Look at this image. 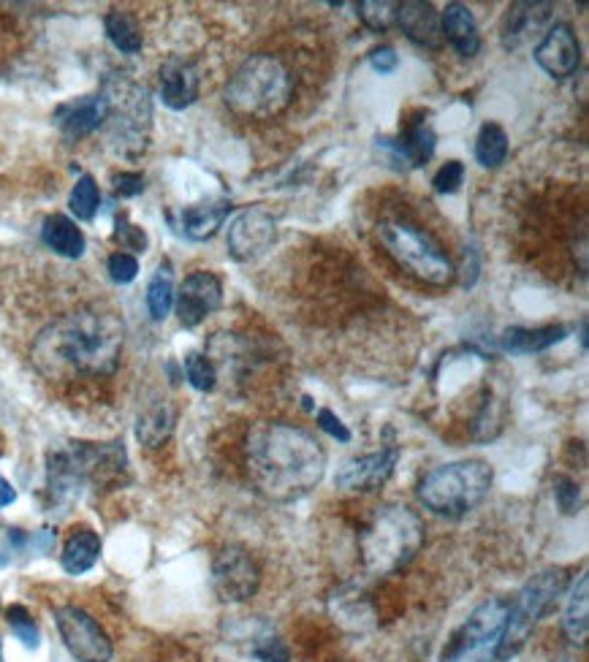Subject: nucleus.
Returning <instances> with one entry per match:
<instances>
[{
  "label": "nucleus",
  "instance_id": "obj_38",
  "mask_svg": "<svg viewBox=\"0 0 589 662\" xmlns=\"http://www.w3.org/2000/svg\"><path fill=\"white\" fill-rule=\"evenodd\" d=\"M253 657L261 662H288V646L280 638H264L253 646Z\"/></svg>",
  "mask_w": 589,
  "mask_h": 662
},
{
  "label": "nucleus",
  "instance_id": "obj_5",
  "mask_svg": "<svg viewBox=\"0 0 589 662\" xmlns=\"http://www.w3.org/2000/svg\"><path fill=\"white\" fill-rule=\"evenodd\" d=\"M492 489V467L481 459H465L435 467L418 483V500L424 508L459 519L475 511Z\"/></svg>",
  "mask_w": 589,
  "mask_h": 662
},
{
  "label": "nucleus",
  "instance_id": "obj_31",
  "mask_svg": "<svg viewBox=\"0 0 589 662\" xmlns=\"http://www.w3.org/2000/svg\"><path fill=\"white\" fill-rule=\"evenodd\" d=\"M397 6L391 0H361L359 17L372 33H386L397 22Z\"/></svg>",
  "mask_w": 589,
  "mask_h": 662
},
{
  "label": "nucleus",
  "instance_id": "obj_27",
  "mask_svg": "<svg viewBox=\"0 0 589 662\" xmlns=\"http://www.w3.org/2000/svg\"><path fill=\"white\" fill-rule=\"evenodd\" d=\"M104 28H106V36H109V41H112L114 47L120 49L123 55H136V52H142L144 36H142V28H139V22H136L133 14H128V11H120V9L109 11L104 19Z\"/></svg>",
  "mask_w": 589,
  "mask_h": 662
},
{
  "label": "nucleus",
  "instance_id": "obj_10",
  "mask_svg": "<svg viewBox=\"0 0 589 662\" xmlns=\"http://www.w3.org/2000/svg\"><path fill=\"white\" fill-rule=\"evenodd\" d=\"M57 630L71 654L79 662H109L112 660V641L101 630L93 616L76 606H63L55 611Z\"/></svg>",
  "mask_w": 589,
  "mask_h": 662
},
{
  "label": "nucleus",
  "instance_id": "obj_9",
  "mask_svg": "<svg viewBox=\"0 0 589 662\" xmlns=\"http://www.w3.org/2000/svg\"><path fill=\"white\" fill-rule=\"evenodd\" d=\"M212 587L223 603H247L261 587V568L250 551L242 546H226L212 562Z\"/></svg>",
  "mask_w": 589,
  "mask_h": 662
},
{
  "label": "nucleus",
  "instance_id": "obj_19",
  "mask_svg": "<svg viewBox=\"0 0 589 662\" xmlns=\"http://www.w3.org/2000/svg\"><path fill=\"white\" fill-rule=\"evenodd\" d=\"M440 30H443V38L462 57L478 55V49H481L478 22L465 3H448L446 11L440 14Z\"/></svg>",
  "mask_w": 589,
  "mask_h": 662
},
{
  "label": "nucleus",
  "instance_id": "obj_39",
  "mask_svg": "<svg viewBox=\"0 0 589 662\" xmlns=\"http://www.w3.org/2000/svg\"><path fill=\"white\" fill-rule=\"evenodd\" d=\"M114 193L123 196V199H131V196H139L144 190V177L139 171H120L114 174Z\"/></svg>",
  "mask_w": 589,
  "mask_h": 662
},
{
  "label": "nucleus",
  "instance_id": "obj_25",
  "mask_svg": "<svg viewBox=\"0 0 589 662\" xmlns=\"http://www.w3.org/2000/svg\"><path fill=\"white\" fill-rule=\"evenodd\" d=\"M562 630L570 644L584 646L589 633V578L587 573H581L573 595H570L568 606H565V616H562Z\"/></svg>",
  "mask_w": 589,
  "mask_h": 662
},
{
  "label": "nucleus",
  "instance_id": "obj_24",
  "mask_svg": "<svg viewBox=\"0 0 589 662\" xmlns=\"http://www.w3.org/2000/svg\"><path fill=\"white\" fill-rule=\"evenodd\" d=\"M41 239L47 242L49 250H55L57 256L63 258H82L87 247L82 228L66 215H49L41 226Z\"/></svg>",
  "mask_w": 589,
  "mask_h": 662
},
{
  "label": "nucleus",
  "instance_id": "obj_23",
  "mask_svg": "<svg viewBox=\"0 0 589 662\" xmlns=\"http://www.w3.org/2000/svg\"><path fill=\"white\" fill-rule=\"evenodd\" d=\"M551 3H513L503 22V44L519 47L532 30H538L549 17Z\"/></svg>",
  "mask_w": 589,
  "mask_h": 662
},
{
  "label": "nucleus",
  "instance_id": "obj_41",
  "mask_svg": "<svg viewBox=\"0 0 589 662\" xmlns=\"http://www.w3.org/2000/svg\"><path fill=\"white\" fill-rule=\"evenodd\" d=\"M370 66L375 68V71H378L380 76L394 74V71H397V66H399L397 52H394V49H391V47L372 49V52H370Z\"/></svg>",
  "mask_w": 589,
  "mask_h": 662
},
{
  "label": "nucleus",
  "instance_id": "obj_2",
  "mask_svg": "<svg viewBox=\"0 0 589 662\" xmlns=\"http://www.w3.org/2000/svg\"><path fill=\"white\" fill-rule=\"evenodd\" d=\"M326 473V451L310 432L294 424L264 421L247 435V475L258 492L275 502L310 494Z\"/></svg>",
  "mask_w": 589,
  "mask_h": 662
},
{
  "label": "nucleus",
  "instance_id": "obj_22",
  "mask_svg": "<svg viewBox=\"0 0 589 662\" xmlns=\"http://www.w3.org/2000/svg\"><path fill=\"white\" fill-rule=\"evenodd\" d=\"M174 421H177V413L171 407L169 399H158V402H150L139 413V421H136V437L144 448H158L161 443H166L174 429Z\"/></svg>",
  "mask_w": 589,
  "mask_h": 662
},
{
  "label": "nucleus",
  "instance_id": "obj_26",
  "mask_svg": "<svg viewBox=\"0 0 589 662\" xmlns=\"http://www.w3.org/2000/svg\"><path fill=\"white\" fill-rule=\"evenodd\" d=\"M101 557V538L93 530H76L63 546V570L68 576H82Z\"/></svg>",
  "mask_w": 589,
  "mask_h": 662
},
{
  "label": "nucleus",
  "instance_id": "obj_35",
  "mask_svg": "<svg viewBox=\"0 0 589 662\" xmlns=\"http://www.w3.org/2000/svg\"><path fill=\"white\" fill-rule=\"evenodd\" d=\"M114 239H117V242H120L123 247H128V250H136V253H144V250H147V234H144L139 226L128 223V218H125V215H120V218H117Z\"/></svg>",
  "mask_w": 589,
  "mask_h": 662
},
{
  "label": "nucleus",
  "instance_id": "obj_30",
  "mask_svg": "<svg viewBox=\"0 0 589 662\" xmlns=\"http://www.w3.org/2000/svg\"><path fill=\"white\" fill-rule=\"evenodd\" d=\"M98 204H101V190H98L93 177L90 174L79 177L74 190H71V196H68V207L76 215V220L90 223L95 218V212H98Z\"/></svg>",
  "mask_w": 589,
  "mask_h": 662
},
{
  "label": "nucleus",
  "instance_id": "obj_43",
  "mask_svg": "<svg viewBox=\"0 0 589 662\" xmlns=\"http://www.w3.org/2000/svg\"><path fill=\"white\" fill-rule=\"evenodd\" d=\"M3 562H6V559H3V554H0V565H3Z\"/></svg>",
  "mask_w": 589,
  "mask_h": 662
},
{
  "label": "nucleus",
  "instance_id": "obj_37",
  "mask_svg": "<svg viewBox=\"0 0 589 662\" xmlns=\"http://www.w3.org/2000/svg\"><path fill=\"white\" fill-rule=\"evenodd\" d=\"M554 497H557V505H560L562 513H576V508H579V486L570 478H557L554 481Z\"/></svg>",
  "mask_w": 589,
  "mask_h": 662
},
{
  "label": "nucleus",
  "instance_id": "obj_11",
  "mask_svg": "<svg viewBox=\"0 0 589 662\" xmlns=\"http://www.w3.org/2000/svg\"><path fill=\"white\" fill-rule=\"evenodd\" d=\"M277 228L275 220L264 209H245L228 226V253L237 258L239 264H250L264 256L269 247L275 245Z\"/></svg>",
  "mask_w": 589,
  "mask_h": 662
},
{
  "label": "nucleus",
  "instance_id": "obj_6",
  "mask_svg": "<svg viewBox=\"0 0 589 662\" xmlns=\"http://www.w3.org/2000/svg\"><path fill=\"white\" fill-rule=\"evenodd\" d=\"M380 245L386 247L399 266H405L410 275L427 285H448L454 280V264L437 245V239L418 226L405 220H380Z\"/></svg>",
  "mask_w": 589,
  "mask_h": 662
},
{
  "label": "nucleus",
  "instance_id": "obj_12",
  "mask_svg": "<svg viewBox=\"0 0 589 662\" xmlns=\"http://www.w3.org/2000/svg\"><path fill=\"white\" fill-rule=\"evenodd\" d=\"M223 302V285L212 272H193L182 280L180 291L174 294L177 318L185 329L199 326L207 315H212Z\"/></svg>",
  "mask_w": 589,
  "mask_h": 662
},
{
  "label": "nucleus",
  "instance_id": "obj_16",
  "mask_svg": "<svg viewBox=\"0 0 589 662\" xmlns=\"http://www.w3.org/2000/svg\"><path fill=\"white\" fill-rule=\"evenodd\" d=\"M109 120V101L104 93L82 95L71 104H63L55 112V123L66 139H85Z\"/></svg>",
  "mask_w": 589,
  "mask_h": 662
},
{
  "label": "nucleus",
  "instance_id": "obj_40",
  "mask_svg": "<svg viewBox=\"0 0 589 662\" xmlns=\"http://www.w3.org/2000/svg\"><path fill=\"white\" fill-rule=\"evenodd\" d=\"M318 426H321L326 435H332L334 440H340V443H351V429L342 424L340 416H334L332 410H318Z\"/></svg>",
  "mask_w": 589,
  "mask_h": 662
},
{
  "label": "nucleus",
  "instance_id": "obj_13",
  "mask_svg": "<svg viewBox=\"0 0 589 662\" xmlns=\"http://www.w3.org/2000/svg\"><path fill=\"white\" fill-rule=\"evenodd\" d=\"M397 462L399 448H383L378 454L356 456V459H348L337 470L334 483L340 489H348V492H375V489H380L383 483L389 481Z\"/></svg>",
  "mask_w": 589,
  "mask_h": 662
},
{
  "label": "nucleus",
  "instance_id": "obj_17",
  "mask_svg": "<svg viewBox=\"0 0 589 662\" xmlns=\"http://www.w3.org/2000/svg\"><path fill=\"white\" fill-rule=\"evenodd\" d=\"M199 85V68L185 57H169L161 66V98L174 112L188 109L199 98Z\"/></svg>",
  "mask_w": 589,
  "mask_h": 662
},
{
  "label": "nucleus",
  "instance_id": "obj_3",
  "mask_svg": "<svg viewBox=\"0 0 589 662\" xmlns=\"http://www.w3.org/2000/svg\"><path fill=\"white\" fill-rule=\"evenodd\" d=\"M424 546V524L405 505H383L359 535L361 565L370 576H391Z\"/></svg>",
  "mask_w": 589,
  "mask_h": 662
},
{
  "label": "nucleus",
  "instance_id": "obj_32",
  "mask_svg": "<svg viewBox=\"0 0 589 662\" xmlns=\"http://www.w3.org/2000/svg\"><path fill=\"white\" fill-rule=\"evenodd\" d=\"M185 375H188L190 386L196 391H212L218 386V369H215L207 353H188L185 356Z\"/></svg>",
  "mask_w": 589,
  "mask_h": 662
},
{
  "label": "nucleus",
  "instance_id": "obj_1",
  "mask_svg": "<svg viewBox=\"0 0 589 662\" xmlns=\"http://www.w3.org/2000/svg\"><path fill=\"white\" fill-rule=\"evenodd\" d=\"M125 326L104 307H79L38 331L33 364L49 380L106 378L117 369Z\"/></svg>",
  "mask_w": 589,
  "mask_h": 662
},
{
  "label": "nucleus",
  "instance_id": "obj_33",
  "mask_svg": "<svg viewBox=\"0 0 589 662\" xmlns=\"http://www.w3.org/2000/svg\"><path fill=\"white\" fill-rule=\"evenodd\" d=\"M6 619H9L11 630L17 635L22 644L28 646V649H36L38 646V627L33 625V619H30L28 608L25 606H11L6 611Z\"/></svg>",
  "mask_w": 589,
  "mask_h": 662
},
{
  "label": "nucleus",
  "instance_id": "obj_14",
  "mask_svg": "<svg viewBox=\"0 0 589 662\" xmlns=\"http://www.w3.org/2000/svg\"><path fill=\"white\" fill-rule=\"evenodd\" d=\"M535 63L554 79H568L576 74L581 63V47L573 28L560 22L546 30L543 41L535 47Z\"/></svg>",
  "mask_w": 589,
  "mask_h": 662
},
{
  "label": "nucleus",
  "instance_id": "obj_20",
  "mask_svg": "<svg viewBox=\"0 0 589 662\" xmlns=\"http://www.w3.org/2000/svg\"><path fill=\"white\" fill-rule=\"evenodd\" d=\"M228 212H231V201L226 199L185 207L180 212V231L193 242H204V239L218 234V228L226 223Z\"/></svg>",
  "mask_w": 589,
  "mask_h": 662
},
{
  "label": "nucleus",
  "instance_id": "obj_28",
  "mask_svg": "<svg viewBox=\"0 0 589 662\" xmlns=\"http://www.w3.org/2000/svg\"><path fill=\"white\" fill-rule=\"evenodd\" d=\"M508 158V136L497 123L481 125L478 139H475V161L484 169H497Z\"/></svg>",
  "mask_w": 589,
  "mask_h": 662
},
{
  "label": "nucleus",
  "instance_id": "obj_4",
  "mask_svg": "<svg viewBox=\"0 0 589 662\" xmlns=\"http://www.w3.org/2000/svg\"><path fill=\"white\" fill-rule=\"evenodd\" d=\"M294 76L275 55H250L226 85V104L242 117H275L288 106Z\"/></svg>",
  "mask_w": 589,
  "mask_h": 662
},
{
  "label": "nucleus",
  "instance_id": "obj_36",
  "mask_svg": "<svg viewBox=\"0 0 589 662\" xmlns=\"http://www.w3.org/2000/svg\"><path fill=\"white\" fill-rule=\"evenodd\" d=\"M462 182H465V166L459 161H448L443 169L437 171L432 185H435L437 193H456Z\"/></svg>",
  "mask_w": 589,
  "mask_h": 662
},
{
  "label": "nucleus",
  "instance_id": "obj_29",
  "mask_svg": "<svg viewBox=\"0 0 589 662\" xmlns=\"http://www.w3.org/2000/svg\"><path fill=\"white\" fill-rule=\"evenodd\" d=\"M171 307H174V275L169 261H163L147 285V310L152 321H163L171 313Z\"/></svg>",
  "mask_w": 589,
  "mask_h": 662
},
{
  "label": "nucleus",
  "instance_id": "obj_15",
  "mask_svg": "<svg viewBox=\"0 0 589 662\" xmlns=\"http://www.w3.org/2000/svg\"><path fill=\"white\" fill-rule=\"evenodd\" d=\"M435 144L437 136L435 131L429 128L427 120H424V114H418V117L408 120V125H405V131H402L397 142L378 139L380 150L389 152V158L394 163H399V169H402V166H408V169L424 166V163L435 155Z\"/></svg>",
  "mask_w": 589,
  "mask_h": 662
},
{
  "label": "nucleus",
  "instance_id": "obj_34",
  "mask_svg": "<svg viewBox=\"0 0 589 662\" xmlns=\"http://www.w3.org/2000/svg\"><path fill=\"white\" fill-rule=\"evenodd\" d=\"M106 269H109V277H112L114 283L128 285L139 275V261L131 253H112L109 261H106Z\"/></svg>",
  "mask_w": 589,
  "mask_h": 662
},
{
  "label": "nucleus",
  "instance_id": "obj_18",
  "mask_svg": "<svg viewBox=\"0 0 589 662\" xmlns=\"http://www.w3.org/2000/svg\"><path fill=\"white\" fill-rule=\"evenodd\" d=\"M397 22L402 33L418 47L437 49L443 44L440 14H437L432 3H424V0H405V3H399Z\"/></svg>",
  "mask_w": 589,
  "mask_h": 662
},
{
  "label": "nucleus",
  "instance_id": "obj_8",
  "mask_svg": "<svg viewBox=\"0 0 589 662\" xmlns=\"http://www.w3.org/2000/svg\"><path fill=\"white\" fill-rule=\"evenodd\" d=\"M508 606H511V600L492 597L484 606L475 608L470 619L451 638V644L443 652V662H465L484 652L486 646L494 649L500 641V633H503L505 619H508Z\"/></svg>",
  "mask_w": 589,
  "mask_h": 662
},
{
  "label": "nucleus",
  "instance_id": "obj_42",
  "mask_svg": "<svg viewBox=\"0 0 589 662\" xmlns=\"http://www.w3.org/2000/svg\"><path fill=\"white\" fill-rule=\"evenodd\" d=\"M17 500V492H14V486H11L3 475H0V508H6L11 502Z\"/></svg>",
  "mask_w": 589,
  "mask_h": 662
},
{
  "label": "nucleus",
  "instance_id": "obj_21",
  "mask_svg": "<svg viewBox=\"0 0 589 662\" xmlns=\"http://www.w3.org/2000/svg\"><path fill=\"white\" fill-rule=\"evenodd\" d=\"M568 337V326L562 323H549V326H538V329H505L500 337V345L511 353H541V350L560 345Z\"/></svg>",
  "mask_w": 589,
  "mask_h": 662
},
{
  "label": "nucleus",
  "instance_id": "obj_7",
  "mask_svg": "<svg viewBox=\"0 0 589 662\" xmlns=\"http://www.w3.org/2000/svg\"><path fill=\"white\" fill-rule=\"evenodd\" d=\"M565 587H568V573L562 568L543 570L524 584L522 592L513 597L508 606V619H505L500 641L494 646L497 660H508L522 649L532 627L538 625V619L549 611V606L565 592Z\"/></svg>",
  "mask_w": 589,
  "mask_h": 662
}]
</instances>
